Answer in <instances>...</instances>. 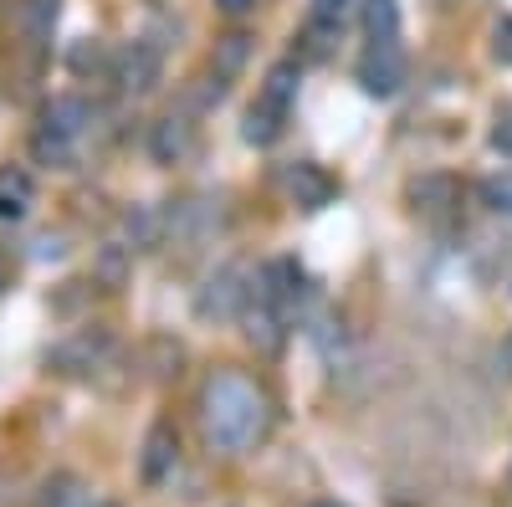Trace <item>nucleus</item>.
I'll use <instances>...</instances> for the list:
<instances>
[{"mask_svg": "<svg viewBox=\"0 0 512 507\" xmlns=\"http://www.w3.org/2000/svg\"><path fill=\"white\" fill-rule=\"evenodd\" d=\"M200 420H205V441L216 451H251L272 426V400L241 369H216L200 390Z\"/></svg>", "mask_w": 512, "mask_h": 507, "instance_id": "nucleus-1", "label": "nucleus"}, {"mask_svg": "<svg viewBox=\"0 0 512 507\" xmlns=\"http://www.w3.org/2000/svg\"><path fill=\"white\" fill-rule=\"evenodd\" d=\"M492 149L512 154V108H507V113H497V129H492Z\"/></svg>", "mask_w": 512, "mask_h": 507, "instance_id": "nucleus-24", "label": "nucleus"}, {"mask_svg": "<svg viewBox=\"0 0 512 507\" xmlns=\"http://www.w3.org/2000/svg\"><path fill=\"white\" fill-rule=\"evenodd\" d=\"M175 467H180V436H175V426H169V420H154L149 436H144V451H139V477H144L149 487H159Z\"/></svg>", "mask_w": 512, "mask_h": 507, "instance_id": "nucleus-10", "label": "nucleus"}, {"mask_svg": "<svg viewBox=\"0 0 512 507\" xmlns=\"http://www.w3.org/2000/svg\"><path fill=\"white\" fill-rule=\"evenodd\" d=\"M93 507H113V502H93Z\"/></svg>", "mask_w": 512, "mask_h": 507, "instance_id": "nucleus-29", "label": "nucleus"}, {"mask_svg": "<svg viewBox=\"0 0 512 507\" xmlns=\"http://www.w3.org/2000/svg\"><path fill=\"white\" fill-rule=\"evenodd\" d=\"M282 129H287V108H277V103H267V98H256V103L246 108L241 139H246V144H256V149H267V144H277V139H282Z\"/></svg>", "mask_w": 512, "mask_h": 507, "instance_id": "nucleus-14", "label": "nucleus"}, {"mask_svg": "<svg viewBox=\"0 0 512 507\" xmlns=\"http://www.w3.org/2000/svg\"><path fill=\"white\" fill-rule=\"evenodd\" d=\"M297 82H303V67H297V62H277V67L262 77L256 98H267V103H277V108L292 113V103H297Z\"/></svg>", "mask_w": 512, "mask_h": 507, "instance_id": "nucleus-16", "label": "nucleus"}, {"mask_svg": "<svg viewBox=\"0 0 512 507\" xmlns=\"http://www.w3.org/2000/svg\"><path fill=\"white\" fill-rule=\"evenodd\" d=\"M251 298L256 303H267L277 318H297V303L308 298V277H303V267H297L292 257H272L262 272L251 277Z\"/></svg>", "mask_w": 512, "mask_h": 507, "instance_id": "nucleus-3", "label": "nucleus"}, {"mask_svg": "<svg viewBox=\"0 0 512 507\" xmlns=\"http://www.w3.org/2000/svg\"><path fill=\"white\" fill-rule=\"evenodd\" d=\"M67 67H72L77 77H88V72H108V67H113V57H108V47H103L98 36H82V41H72Z\"/></svg>", "mask_w": 512, "mask_h": 507, "instance_id": "nucleus-20", "label": "nucleus"}, {"mask_svg": "<svg viewBox=\"0 0 512 507\" xmlns=\"http://www.w3.org/2000/svg\"><path fill=\"white\" fill-rule=\"evenodd\" d=\"M277 185H282V195H287L297 210H323V205L338 195V180L328 175L323 164H313V159H292V164H282Z\"/></svg>", "mask_w": 512, "mask_h": 507, "instance_id": "nucleus-7", "label": "nucleus"}, {"mask_svg": "<svg viewBox=\"0 0 512 507\" xmlns=\"http://www.w3.org/2000/svg\"><path fill=\"white\" fill-rule=\"evenodd\" d=\"M36 205V185L21 164H0V221H21Z\"/></svg>", "mask_w": 512, "mask_h": 507, "instance_id": "nucleus-13", "label": "nucleus"}, {"mask_svg": "<svg viewBox=\"0 0 512 507\" xmlns=\"http://www.w3.org/2000/svg\"><path fill=\"white\" fill-rule=\"evenodd\" d=\"M405 72H410V62H405L400 41H369L364 57H359V67H354L359 88H364L369 98H395V93L405 88Z\"/></svg>", "mask_w": 512, "mask_h": 507, "instance_id": "nucleus-5", "label": "nucleus"}, {"mask_svg": "<svg viewBox=\"0 0 512 507\" xmlns=\"http://www.w3.org/2000/svg\"><path fill=\"white\" fill-rule=\"evenodd\" d=\"M57 16H62V0H16V11H11V21H16V36L26 41V47H47L52 41V26H57Z\"/></svg>", "mask_w": 512, "mask_h": 507, "instance_id": "nucleus-12", "label": "nucleus"}, {"mask_svg": "<svg viewBox=\"0 0 512 507\" xmlns=\"http://www.w3.org/2000/svg\"><path fill=\"white\" fill-rule=\"evenodd\" d=\"M108 333L103 328H82V333H72V338H62V344L47 354V364L57 369V374H93L103 359H108Z\"/></svg>", "mask_w": 512, "mask_h": 507, "instance_id": "nucleus-9", "label": "nucleus"}, {"mask_svg": "<svg viewBox=\"0 0 512 507\" xmlns=\"http://www.w3.org/2000/svg\"><path fill=\"white\" fill-rule=\"evenodd\" d=\"M410 205L420 210L425 221H446V216H456V205H461V180L446 175V169H425V175L410 180Z\"/></svg>", "mask_w": 512, "mask_h": 507, "instance_id": "nucleus-8", "label": "nucleus"}, {"mask_svg": "<svg viewBox=\"0 0 512 507\" xmlns=\"http://www.w3.org/2000/svg\"><path fill=\"white\" fill-rule=\"evenodd\" d=\"M349 11H354V0H313L308 21H313V26H328V31H344Z\"/></svg>", "mask_w": 512, "mask_h": 507, "instance_id": "nucleus-22", "label": "nucleus"}, {"mask_svg": "<svg viewBox=\"0 0 512 507\" xmlns=\"http://www.w3.org/2000/svg\"><path fill=\"white\" fill-rule=\"evenodd\" d=\"M123 231H128V251H149V246H159V236H164V216L154 205H134L123 216Z\"/></svg>", "mask_w": 512, "mask_h": 507, "instance_id": "nucleus-17", "label": "nucleus"}, {"mask_svg": "<svg viewBox=\"0 0 512 507\" xmlns=\"http://www.w3.org/2000/svg\"><path fill=\"white\" fill-rule=\"evenodd\" d=\"M492 52H497V62H507V67H512V21H502V26H497Z\"/></svg>", "mask_w": 512, "mask_h": 507, "instance_id": "nucleus-25", "label": "nucleus"}, {"mask_svg": "<svg viewBox=\"0 0 512 507\" xmlns=\"http://www.w3.org/2000/svg\"><path fill=\"white\" fill-rule=\"evenodd\" d=\"M497 364H502V374H512V338H507V344L497 349Z\"/></svg>", "mask_w": 512, "mask_h": 507, "instance_id": "nucleus-27", "label": "nucleus"}, {"mask_svg": "<svg viewBox=\"0 0 512 507\" xmlns=\"http://www.w3.org/2000/svg\"><path fill=\"white\" fill-rule=\"evenodd\" d=\"M190 149H195V123H190V113H164L154 129H149V154H154V164H180Z\"/></svg>", "mask_w": 512, "mask_h": 507, "instance_id": "nucleus-11", "label": "nucleus"}, {"mask_svg": "<svg viewBox=\"0 0 512 507\" xmlns=\"http://www.w3.org/2000/svg\"><path fill=\"white\" fill-rule=\"evenodd\" d=\"M216 11H221V16H231V21H241V16H251V11H256V0H216Z\"/></svg>", "mask_w": 512, "mask_h": 507, "instance_id": "nucleus-26", "label": "nucleus"}, {"mask_svg": "<svg viewBox=\"0 0 512 507\" xmlns=\"http://www.w3.org/2000/svg\"><path fill=\"white\" fill-rule=\"evenodd\" d=\"M246 303H251V272H246L241 262H231V267H221L216 277L200 287L195 313H200L205 323H231V318L246 313Z\"/></svg>", "mask_w": 512, "mask_h": 507, "instance_id": "nucleus-4", "label": "nucleus"}, {"mask_svg": "<svg viewBox=\"0 0 512 507\" xmlns=\"http://www.w3.org/2000/svg\"><path fill=\"white\" fill-rule=\"evenodd\" d=\"M482 205L497 210V216H512V169H497V175L482 180Z\"/></svg>", "mask_w": 512, "mask_h": 507, "instance_id": "nucleus-21", "label": "nucleus"}, {"mask_svg": "<svg viewBox=\"0 0 512 507\" xmlns=\"http://www.w3.org/2000/svg\"><path fill=\"white\" fill-rule=\"evenodd\" d=\"M88 123H93V108L88 98H77V93H57L47 108H41V123H36V134H31V154L41 164H72L77 154V139L88 134Z\"/></svg>", "mask_w": 512, "mask_h": 507, "instance_id": "nucleus-2", "label": "nucleus"}, {"mask_svg": "<svg viewBox=\"0 0 512 507\" xmlns=\"http://www.w3.org/2000/svg\"><path fill=\"white\" fill-rule=\"evenodd\" d=\"M364 36L400 41V0H364Z\"/></svg>", "mask_w": 512, "mask_h": 507, "instance_id": "nucleus-18", "label": "nucleus"}, {"mask_svg": "<svg viewBox=\"0 0 512 507\" xmlns=\"http://www.w3.org/2000/svg\"><path fill=\"white\" fill-rule=\"evenodd\" d=\"M246 57H251V36L231 31V36L216 41V52H210V72H216V77H236L246 67Z\"/></svg>", "mask_w": 512, "mask_h": 507, "instance_id": "nucleus-19", "label": "nucleus"}, {"mask_svg": "<svg viewBox=\"0 0 512 507\" xmlns=\"http://www.w3.org/2000/svg\"><path fill=\"white\" fill-rule=\"evenodd\" d=\"M123 272H128L123 246H103V257H98V277H103L108 287H118V282H123Z\"/></svg>", "mask_w": 512, "mask_h": 507, "instance_id": "nucleus-23", "label": "nucleus"}, {"mask_svg": "<svg viewBox=\"0 0 512 507\" xmlns=\"http://www.w3.org/2000/svg\"><path fill=\"white\" fill-rule=\"evenodd\" d=\"M113 82L128 93V98H149L159 88V72H164V52L154 41H128V47L113 57Z\"/></svg>", "mask_w": 512, "mask_h": 507, "instance_id": "nucleus-6", "label": "nucleus"}, {"mask_svg": "<svg viewBox=\"0 0 512 507\" xmlns=\"http://www.w3.org/2000/svg\"><path fill=\"white\" fill-rule=\"evenodd\" d=\"M313 507H344V502H313Z\"/></svg>", "mask_w": 512, "mask_h": 507, "instance_id": "nucleus-28", "label": "nucleus"}, {"mask_svg": "<svg viewBox=\"0 0 512 507\" xmlns=\"http://www.w3.org/2000/svg\"><path fill=\"white\" fill-rule=\"evenodd\" d=\"M241 323H246V338H251V344L256 349H262V354H272V349H282V333H287V318H277L267 303H246V313H241Z\"/></svg>", "mask_w": 512, "mask_h": 507, "instance_id": "nucleus-15", "label": "nucleus"}]
</instances>
